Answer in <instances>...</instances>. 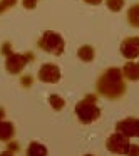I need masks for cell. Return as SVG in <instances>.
<instances>
[{"label": "cell", "instance_id": "1", "mask_svg": "<svg viewBox=\"0 0 139 156\" xmlns=\"http://www.w3.org/2000/svg\"><path fill=\"white\" fill-rule=\"evenodd\" d=\"M97 92L107 99H119L126 92V82L122 71L117 67H111L101 74L97 79Z\"/></svg>", "mask_w": 139, "mask_h": 156}, {"label": "cell", "instance_id": "2", "mask_svg": "<svg viewBox=\"0 0 139 156\" xmlns=\"http://www.w3.org/2000/svg\"><path fill=\"white\" fill-rule=\"evenodd\" d=\"M75 114H77L79 121L84 122V124H91L96 119H99L101 109L97 108V96L89 94L81 102H77V106H75Z\"/></svg>", "mask_w": 139, "mask_h": 156}, {"label": "cell", "instance_id": "3", "mask_svg": "<svg viewBox=\"0 0 139 156\" xmlns=\"http://www.w3.org/2000/svg\"><path fill=\"white\" fill-rule=\"evenodd\" d=\"M37 45L40 49H44L45 52L49 54H55V55H61L64 52V39L57 34V32H52V30H47L42 39L37 42Z\"/></svg>", "mask_w": 139, "mask_h": 156}, {"label": "cell", "instance_id": "4", "mask_svg": "<svg viewBox=\"0 0 139 156\" xmlns=\"http://www.w3.org/2000/svg\"><path fill=\"white\" fill-rule=\"evenodd\" d=\"M29 61H34V55L29 54V52L27 54H15V52H12L10 55H7L5 66H7V71L10 74H20Z\"/></svg>", "mask_w": 139, "mask_h": 156}, {"label": "cell", "instance_id": "5", "mask_svg": "<svg viewBox=\"0 0 139 156\" xmlns=\"http://www.w3.org/2000/svg\"><path fill=\"white\" fill-rule=\"evenodd\" d=\"M106 146H107V149L111 153H116V154H127V149H129V146H131V143H129L127 136L121 134V133H114V134L107 139Z\"/></svg>", "mask_w": 139, "mask_h": 156}, {"label": "cell", "instance_id": "6", "mask_svg": "<svg viewBox=\"0 0 139 156\" xmlns=\"http://www.w3.org/2000/svg\"><path fill=\"white\" fill-rule=\"evenodd\" d=\"M39 79L42 82H49V84H55L61 79V71L55 64H44L39 69Z\"/></svg>", "mask_w": 139, "mask_h": 156}, {"label": "cell", "instance_id": "7", "mask_svg": "<svg viewBox=\"0 0 139 156\" xmlns=\"http://www.w3.org/2000/svg\"><path fill=\"white\" fill-rule=\"evenodd\" d=\"M121 54L132 61L139 55V37H126L121 44Z\"/></svg>", "mask_w": 139, "mask_h": 156}, {"label": "cell", "instance_id": "8", "mask_svg": "<svg viewBox=\"0 0 139 156\" xmlns=\"http://www.w3.org/2000/svg\"><path fill=\"white\" fill-rule=\"evenodd\" d=\"M121 71L126 79H129V81H139V62L129 61Z\"/></svg>", "mask_w": 139, "mask_h": 156}, {"label": "cell", "instance_id": "9", "mask_svg": "<svg viewBox=\"0 0 139 156\" xmlns=\"http://www.w3.org/2000/svg\"><path fill=\"white\" fill-rule=\"evenodd\" d=\"M15 134V128L12 122L0 119V141H10Z\"/></svg>", "mask_w": 139, "mask_h": 156}, {"label": "cell", "instance_id": "10", "mask_svg": "<svg viewBox=\"0 0 139 156\" xmlns=\"http://www.w3.org/2000/svg\"><path fill=\"white\" fill-rule=\"evenodd\" d=\"M27 156H47V148H45L44 144H40V143H30L27 148V153H25Z\"/></svg>", "mask_w": 139, "mask_h": 156}, {"label": "cell", "instance_id": "11", "mask_svg": "<svg viewBox=\"0 0 139 156\" xmlns=\"http://www.w3.org/2000/svg\"><path fill=\"white\" fill-rule=\"evenodd\" d=\"M77 55H79V59H81V61L91 62V61H94L96 52H94V49H92L91 45H82V47L77 51Z\"/></svg>", "mask_w": 139, "mask_h": 156}, {"label": "cell", "instance_id": "12", "mask_svg": "<svg viewBox=\"0 0 139 156\" xmlns=\"http://www.w3.org/2000/svg\"><path fill=\"white\" fill-rule=\"evenodd\" d=\"M127 20L132 27H139V4L129 7L127 10Z\"/></svg>", "mask_w": 139, "mask_h": 156}, {"label": "cell", "instance_id": "13", "mask_svg": "<svg viewBox=\"0 0 139 156\" xmlns=\"http://www.w3.org/2000/svg\"><path fill=\"white\" fill-rule=\"evenodd\" d=\"M49 102H50V106L55 109V111H61V109L65 106V101L61 98V96H57V94L49 96Z\"/></svg>", "mask_w": 139, "mask_h": 156}, {"label": "cell", "instance_id": "14", "mask_svg": "<svg viewBox=\"0 0 139 156\" xmlns=\"http://www.w3.org/2000/svg\"><path fill=\"white\" fill-rule=\"evenodd\" d=\"M106 5H107L109 10L119 12L122 7H124V0H106Z\"/></svg>", "mask_w": 139, "mask_h": 156}, {"label": "cell", "instance_id": "15", "mask_svg": "<svg viewBox=\"0 0 139 156\" xmlns=\"http://www.w3.org/2000/svg\"><path fill=\"white\" fill-rule=\"evenodd\" d=\"M15 4H17V0H0V14L5 12L7 9L15 7Z\"/></svg>", "mask_w": 139, "mask_h": 156}, {"label": "cell", "instance_id": "16", "mask_svg": "<svg viewBox=\"0 0 139 156\" xmlns=\"http://www.w3.org/2000/svg\"><path fill=\"white\" fill-rule=\"evenodd\" d=\"M22 5H24L27 10H32V9H35V5H37V0H22Z\"/></svg>", "mask_w": 139, "mask_h": 156}, {"label": "cell", "instance_id": "17", "mask_svg": "<svg viewBox=\"0 0 139 156\" xmlns=\"http://www.w3.org/2000/svg\"><path fill=\"white\" fill-rule=\"evenodd\" d=\"M127 154L129 156H139V144H131L129 146Z\"/></svg>", "mask_w": 139, "mask_h": 156}, {"label": "cell", "instance_id": "18", "mask_svg": "<svg viewBox=\"0 0 139 156\" xmlns=\"http://www.w3.org/2000/svg\"><path fill=\"white\" fill-rule=\"evenodd\" d=\"M12 52H14V51H12V45L9 44V42H5V44L2 45V54H5V55H10Z\"/></svg>", "mask_w": 139, "mask_h": 156}, {"label": "cell", "instance_id": "19", "mask_svg": "<svg viewBox=\"0 0 139 156\" xmlns=\"http://www.w3.org/2000/svg\"><path fill=\"white\" fill-rule=\"evenodd\" d=\"M30 84H32V77L30 76H24V77H22V86H24V87H29Z\"/></svg>", "mask_w": 139, "mask_h": 156}, {"label": "cell", "instance_id": "20", "mask_svg": "<svg viewBox=\"0 0 139 156\" xmlns=\"http://www.w3.org/2000/svg\"><path fill=\"white\" fill-rule=\"evenodd\" d=\"M9 151H12V153L19 151V144H17V143H10V141H9Z\"/></svg>", "mask_w": 139, "mask_h": 156}, {"label": "cell", "instance_id": "21", "mask_svg": "<svg viewBox=\"0 0 139 156\" xmlns=\"http://www.w3.org/2000/svg\"><path fill=\"white\" fill-rule=\"evenodd\" d=\"M85 4H89V5H99L102 2V0H84Z\"/></svg>", "mask_w": 139, "mask_h": 156}, {"label": "cell", "instance_id": "22", "mask_svg": "<svg viewBox=\"0 0 139 156\" xmlns=\"http://www.w3.org/2000/svg\"><path fill=\"white\" fill-rule=\"evenodd\" d=\"M0 156H14V153H12V151H9V149H7V151L0 153Z\"/></svg>", "mask_w": 139, "mask_h": 156}, {"label": "cell", "instance_id": "23", "mask_svg": "<svg viewBox=\"0 0 139 156\" xmlns=\"http://www.w3.org/2000/svg\"><path fill=\"white\" fill-rule=\"evenodd\" d=\"M4 114H5V112H4V109H0V119L4 118Z\"/></svg>", "mask_w": 139, "mask_h": 156}, {"label": "cell", "instance_id": "24", "mask_svg": "<svg viewBox=\"0 0 139 156\" xmlns=\"http://www.w3.org/2000/svg\"><path fill=\"white\" fill-rule=\"evenodd\" d=\"M85 156H92V154H85Z\"/></svg>", "mask_w": 139, "mask_h": 156}]
</instances>
